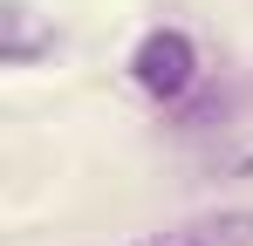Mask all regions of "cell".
<instances>
[{"instance_id": "obj_1", "label": "cell", "mask_w": 253, "mask_h": 246, "mask_svg": "<svg viewBox=\"0 0 253 246\" xmlns=\"http://www.w3.org/2000/svg\"><path fill=\"white\" fill-rule=\"evenodd\" d=\"M130 82L151 96V103H185L192 89H199V48L185 28H151V35L130 48Z\"/></svg>"}, {"instance_id": "obj_2", "label": "cell", "mask_w": 253, "mask_h": 246, "mask_svg": "<svg viewBox=\"0 0 253 246\" xmlns=\"http://www.w3.org/2000/svg\"><path fill=\"white\" fill-rule=\"evenodd\" d=\"M130 246H253V205H226V212H199L185 226H165V233H144Z\"/></svg>"}, {"instance_id": "obj_3", "label": "cell", "mask_w": 253, "mask_h": 246, "mask_svg": "<svg viewBox=\"0 0 253 246\" xmlns=\"http://www.w3.org/2000/svg\"><path fill=\"white\" fill-rule=\"evenodd\" d=\"M48 48H55V28H48L28 0H7V7H0V62H7V69H28V62H42Z\"/></svg>"}]
</instances>
